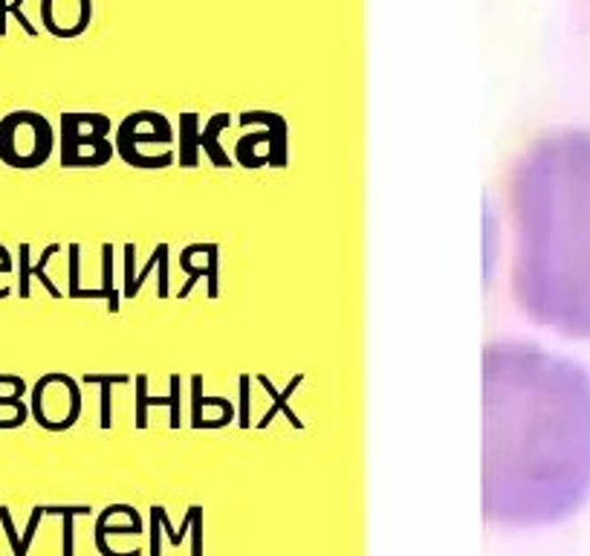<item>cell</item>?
Instances as JSON below:
<instances>
[{"label": "cell", "instance_id": "obj_1", "mask_svg": "<svg viewBox=\"0 0 590 556\" xmlns=\"http://www.w3.org/2000/svg\"><path fill=\"white\" fill-rule=\"evenodd\" d=\"M590 501V371L532 342L484 354V513L547 528Z\"/></svg>", "mask_w": 590, "mask_h": 556}, {"label": "cell", "instance_id": "obj_2", "mask_svg": "<svg viewBox=\"0 0 590 556\" xmlns=\"http://www.w3.org/2000/svg\"><path fill=\"white\" fill-rule=\"evenodd\" d=\"M512 293L535 325L590 340V130H555L509 174Z\"/></svg>", "mask_w": 590, "mask_h": 556}, {"label": "cell", "instance_id": "obj_3", "mask_svg": "<svg viewBox=\"0 0 590 556\" xmlns=\"http://www.w3.org/2000/svg\"><path fill=\"white\" fill-rule=\"evenodd\" d=\"M43 27L58 38H73L90 20V0H43Z\"/></svg>", "mask_w": 590, "mask_h": 556}, {"label": "cell", "instance_id": "obj_4", "mask_svg": "<svg viewBox=\"0 0 590 556\" xmlns=\"http://www.w3.org/2000/svg\"><path fill=\"white\" fill-rule=\"evenodd\" d=\"M20 6H24V0H0V35H6V18L15 15L18 24L24 27L29 35H35V27L29 24V20L20 15Z\"/></svg>", "mask_w": 590, "mask_h": 556}]
</instances>
